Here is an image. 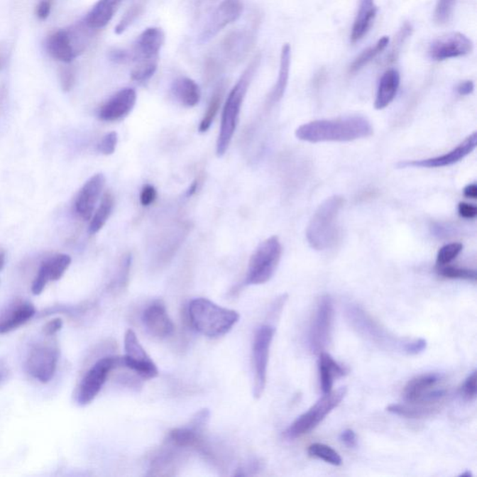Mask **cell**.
I'll use <instances>...</instances> for the list:
<instances>
[{"label": "cell", "mask_w": 477, "mask_h": 477, "mask_svg": "<svg viewBox=\"0 0 477 477\" xmlns=\"http://www.w3.org/2000/svg\"><path fill=\"white\" fill-rule=\"evenodd\" d=\"M438 274L444 278L451 280H464V281L476 282V271L470 268L453 266L438 267Z\"/></svg>", "instance_id": "36"}, {"label": "cell", "mask_w": 477, "mask_h": 477, "mask_svg": "<svg viewBox=\"0 0 477 477\" xmlns=\"http://www.w3.org/2000/svg\"><path fill=\"white\" fill-rule=\"evenodd\" d=\"M411 33H412V26H411L410 23H405L400 29V31L398 32V37H396V43H395V46H393L392 52L388 55V64L396 61L402 43H404L405 40L410 37Z\"/></svg>", "instance_id": "41"}, {"label": "cell", "mask_w": 477, "mask_h": 477, "mask_svg": "<svg viewBox=\"0 0 477 477\" xmlns=\"http://www.w3.org/2000/svg\"><path fill=\"white\" fill-rule=\"evenodd\" d=\"M35 314V307L31 303L16 304L0 318V334L11 332L22 327Z\"/></svg>", "instance_id": "25"}, {"label": "cell", "mask_w": 477, "mask_h": 477, "mask_svg": "<svg viewBox=\"0 0 477 477\" xmlns=\"http://www.w3.org/2000/svg\"><path fill=\"white\" fill-rule=\"evenodd\" d=\"M347 322L360 336L385 351L417 356L426 350L427 341L423 339H402L389 332L374 320L365 309L357 305H349L345 309Z\"/></svg>", "instance_id": "1"}, {"label": "cell", "mask_w": 477, "mask_h": 477, "mask_svg": "<svg viewBox=\"0 0 477 477\" xmlns=\"http://www.w3.org/2000/svg\"><path fill=\"white\" fill-rule=\"evenodd\" d=\"M261 55H256L253 59L244 72L241 74L236 85L229 92L228 99H226L225 106H224L221 126H220L219 138H217L216 142V155L219 157H222L231 145L232 137H234L235 131L237 129L238 117H240L244 97H246V92L248 91L250 83L255 76L256 71L261 64Z\"/></svg>", "instance_id": "4"}, {"label": "cell", "mask_w": 477, "mask_h": 477, "mask_svg": "<svg viewBox=\"0 0 477 477\" xmlns=\"http://www.w3.org/2000/svg\"><path fill=\"white\" fill-rule=\"evenodd\" d=\"M389 43L390 38L385 35V37L380 38V40L377 41V43L374 44V46L368 47V49L363 50L359 56H357L356 59L354 60L353 64L351 65L350 72L356 73L362 70V68L365 67L373 59H375L378 55H380V53L386 49Z\"/></svg>", "instance_id": "31"}, {"label": "cell", "mask_w": 477, "mask_h": 477, "mask_svg": "<svg viewBox=\"0 0 477 477\" xmlns=\"http://www.w3.org/2000/svg\"><path fill=\"white\" fill-rule=\"evenodd\" d=\"M3 64H4V59H3V56L0 55V70H1Z\"/></svg>", "instance_id": "57"}, {"label": "cell", "mask_w": 477, "mask_h": 477, "mask_svg": "<svg viewBox=\"0 0 477 477\" xmlns=\"http://www.w3.org/2000/svg\"><path fill=\"white\" fill-rule=\"evenodd\" d=\"M136 62V65L131 73V77L134 82H145L154 76L159 59L141 60Z\"/></svg>", "instance_id": "35"}, {"label": "cell", "mask_w": 477, "mask_h": 477, "mask_svg": "<svg viewBox=\"0 0 477 477\" xmlns=\"http://www.w3.org/2000/svg\"><path fill=\"white\" fill-rule=\"evenodd\" d=\"M143 324L152 336L165 339L175 331V324L167 312L163 301L157 300L143 312Z\"/></svg>", "instance_id": "19"}, {"label": "cell", "mask_w": 477, "mask_h": 477, "mask_svg": "<svg viewBox=\"0 0 477 477\" xmlns=\"http://www.w3.org/2000/svg\"><path fill=\"white\" fill-rule=\"evenodd\" d=\"M456 0H437L434 9V21L438 25H445L449 22L454 11Z\"/></svg>", "instance_id": "40"}, {"label": "cell", "mask_w": 477, "mask_h": 477, "mask_svg": "<svg viewBox=\"0 0 477 477\" xmlns=\"http://www.w3.org/2000/svg\"><path fill=\"white\" fill-rule=\"evenodd\" d=\"M341 442L344 444L346 446L348 447H354L357 444V438L356 432L351 429H347V430L343 431L341 432V437H339Z\"/></svg>", "instance_id": "51"}, {"label": "cell", "mask_w": 477, "mask_h": 477, "mask_svg": "<svg viewBox=\"0 0 477 477\" xmlns=\"http://www.w3.org/2000/svg\"><path fill=\"white\" fill-rule=\"evenodd\" d=\"M53 0H40L35 8V15L40 20H45L49 17L50 11H52Z\"/></svg>", "instance_id": "47"}, {"label": "cell", "mask_w": 477, "mask_h": 477, "mask_svg": "<svg viewBox=\"0 0 477 477\" xmlns=\"http://www.w3.org/2000/svg\"><path fill=\"white\" fill-rule=\"evenodd\" d=\"M125 354L122 356L124 368L138 375L144 380L156 378L159 371L147 351L140 344L136 334L133 330H128L124 338Z\"/></svg>", "instance_id": "12"}, {"label": "cell", "mask_w": 477, "mask_h": 477, "mask_svg": "<svg viewBox=\"0 0 477 477\" xmlns=\"http://www.w3.org/2000/svg\"><path fill=\"white\" fill-rule=\"evenodd\" d=\"M48 53L52 57L64 62H72L76 57L71 38L65 30H58L48 38L46 43Z\"/></svg>", "instance_id": "24"}, {"label": "cell", "mask_w": 477, "mask_h": 477, "mask_svg": "<svg viewBox=\"0 0 477 477\" xmlns=\"http://www.w3.org/2000/svg\"><path fill=\"white\" fill-rule=\"evenodd\" d=\"M223 92L224 89L222 87L217 89V91L214 92L210 103H209L207 111L202 118L201 124H199V132L205 133L210 129L211 125L213 124L214 119L219 112L220 106H221Z\"/></svg>", "instance_id": "34"}, {"label": "cell", "mask_w": 477, "mask_h": 477, "mask_svg": "<svg viewBox=\"0 0 477 477\" xmlns=\"http://www.w3.org/2000/svg\"><path fill=\"white\" fill-rule=\"evenodd\" d=\"M124 368L122 357L106 356L98 360L80 381L77 390V402L80 405H87L94 400L102 390L110 372Z\"/></svg>", "instance_id": "8"}, {"label": "cell", "mask_w": 477, "mask_h": 477, "mask_svg": "<svg viewBox=\"0 0 477 477\" xmlns=\"http://www.w3.org/2000/svg\"><path fill=\"white\" fill-rule=\"evenodd\" d=\"M60 80H61L62 91H71L75 84V73L72 68H62L61 72H60Z\"/></svg>", "instance_id": "45"}, {"label": "cell", "mask_w": 477, "mask_h": 477, "mask_svg": "<svg viewBox=\"0 0 477 477\" xmlns=\"http://www.w3.org/2000/svg\"><path fill=\"white\" fill-rule=\"evenodd\" d=\"M346 395H347V388L346 387H341L336 390H331L330 393H324V395L309 410L298 417L283 432V435H285L286 439L294 440L314 430L335 408L339 407L343 399L345 398Z\"/></svg>", "instance_id": "7"}, {"label": "cell", "mask_w": 477, "mask_h": 477, "mask_svg": "<svg viewBox=\"0 0 477 477\" xmlns=\"http://www.w3.org/2000/svg\"><path fill=\"white\" fill-rule=\"evenodd\" d=\"M157 198V190L151 185H146L140 194V202L143 207H149Z\"/></svg>", "instance_id": "46"}, {"label": "cell", "mask_w": 477, "mask_h": 477, "mask_svg": "<svg viewBox=\"0 0 477 477\" xmlns=\"http://www.w3.org/2000/svg\"><path fill=\"white\" fill-rule=\"evenodd\" d=\"M131 265H132V256H125L124 258L122 259L121 267H119L117 279H116L114 283H113L114 288L122 290V289L128 285Z\"/></svg>", "instance_id": "42"}, {"label": "cell", "mask_w": 477, "mask_h": 477, "mask_svg": "<svg viewBox=\"0 0 477 477\" xmlns=\"http://www.w3.org/2000/svg\"><path fill=\"white\" fill-rule=\"evenodd\" d=\"M473 49V41L469 38L462 33L452 32L432 41L428 53L434 61H446L469 55Z\"/></svg>", "instance_id": "14"}, {"label": "cell", "mask_w": 477, "mask_h": 477, "mask_svg": "<svg viewBox=\"0 0 477 477\" xmlns=\"http://www.w3.org/2000/svg\"><path fill=\"white\" fill-rule=\"evenodd\" d=\"M372 134L371 121L362 116L317 119L301 125L296 131L297 139L309 143L351 142Z\"/></svg>", "instance_id": "2"}, {"label": "cell", "mask_w": 477, "mask_h": 477, "mask_svg": "<svg viewBox=\"0 0 477 477\" xmlns=\"http://www.w3.org/2000/svg\"><path fill=\"white\" fill-rule=\"evenodd\" d=\"M121 0H98L86 16L85 23L89 28L101 29L109 25Z\"/></svg>", "instance_id": "26"}, {"label": "cell", "mask_w": 477, "mask_h": 477, "mask_svg": "<svg viewBox=\"0 0 477 477\" xmlns=\"http://www.w3.org/2000/svg\"><path fill=\"white\" fill-rule=\"evenodd\" d=\"M344 199L333 196L319 205L306 231L307 241L312 248L324 251L335 246L339 237L338 217Z\"/></svg>", "instance_id": "5"}, {"label": "cell", "mask_w": 477, "mask_h": 477, "mask_svg": "<svg viewBox=\"0 0 477 477\" xmlns=\"http://www.w3.org/2000/svg\"><path fill=\"white\" fill-rule=\"evenodd\" d=\"M164 41H165V34L163 29L159 28L145 29L137 38L133 50L131 53L132 61L159 59L160 50L163 46Z\"/></svg>", "instance_id": "20"}, {"label": "cell", "mask_w": 477, "mask_h": 477, "mask_svg": "<svg viewBox=\"0 0 477 477\" xmlns=\"http://www.w3.org/2000/svg\"><path fill=\"white\" fill-rule=\"evenodd\" d=\"M291 67V47L290 45L286 43L283 45L281 52V57H280V68L278 79L275 83V86L270 95V102L275 104L282 99L283 94H285L286 87H287L289 73H290Z\"/></svg>", "instance_id": "28"}, {"label": "cell", "mask_w": 477, "mask_h": 477, "mask_svg": "<svg viewBox=\"0 0 477 477\" xmlns=\"http://www.w3.org/2000/svg\"><path fill=\"white\" fill-rule=\"evenodd\" d=\"M4 378V373H2V371H0V381Z\"/></svg>", "instance_id": "58"}, {"label": "cell", "mask_w": 477, "mask_h": 477, "mask_svg": "<svg viewBox=\"0 0 477 477\" xmlns=\"http://www.w3.org/2000/svg\"><path fill=\"white\" fill-rule=\"evenodd\" d=\"M110 59L111 61L118 62V64H124L129 61H132V55L131 53L126 52L124 50H115L110 53Z\"/></svg>", "instance_id": "50"}, {"label": "cell", "mask_w": 477, "mask_h": 477, "mask_svg": "<svg viewBox=\"0 0 477 477\" xmlns=\"http://www.w3.org/2000/svg\"><path fill=\"white\" fill-rule=\"evenodd\" d=\"M283 247L277 236L259 243L250 258L244 285H259L273 278L281 261Z\"/></svg>", "instance_id": "6"}, {"label": "cell", "mask_w": 477, "mask_h": 477, "mask_svg": "<svg viewBox=\"0 0 477 477\" xmlns=\"http://www.w3.org/2000/svg\"><path fill=\"white\" fill-rule=\"evenodd\" d=\"M377 13L378 8L374 0H360L359 9L351 28V43H357L368 34L374 23Z\"/></svg>", "instance_id": "22"}, {"label": "cell", "mask_w": 477, "mask_h": 477, "mask_svg": "<svg viewBox=\"0 0 477 477\" xmlns=\"http://www.w3.org/2000/svg\"><path fill=\"white\" fill-rule=\"evenodd\" d=\"M172 92L179 102L187 107L195 106L201 100V89L190 77H180L175 80L172 86Z\"/></svg>", "instance_id": "27"}, {"label": "cell", "mask_w": 477, "mask_h": 477, "mask_svg": "<svg viewBox=\"0 0 477 477\" xmlns=\"http://www.w3.org/2000/svg\"><path fill=\"white\" fill-rule=\"evenodd\" d=\"M459 214L464 219H472L477 216V208L476 205L461 202L459 204Z\"/></svg>", "instance_id": "48"}, {"label": "cell", "mask_w": 477, "mask_h": 477, "mask_svg": "<svg viewBox=\"0 0 477 477\" xmlns=\"http://www.w3.org/2000/svg\"><path fill=\"white\" fill-rule=\"evenodd\" d=\"M187 319L197 332L211 339L220 338L240 320V314L234 309L223 308L207 298H195L187 308Z\"/></svg>", "instance_id": "3"}, {"label": "cell", "mask_w": 477, "mask_h": 477, "mask_svg": "<svg viewBox=\"0 0 477 477\" xmlns=\"http://www.w3.org/2000/svg\"><path fill=\"white\" fill-rule=\"evenodd\" d=\"M472 476V473H471L470 471H466V472L461 473L460 477H471Z\"/></svg>", "instance_id": "56"}, {"label": "cell", "mask_w": 477, "mask_h": 477, "mask_svg": "<svg viewBox=\"0 0 477 477\" xmlns=\"http://www.w3.org/2000/svg\"><path fill=\"white\" fill-rule=\"evenodd\" d=\"M136 92L133 89H122L100 107L98 118L107 122L119 121L130 114L136 106Z\"/></svg>", "instance_id": "17"}, {"label": "cell", "mask_w": 477, "mask_h": 477, "mask_svg": "<svg viewBox=\"0 0 477 477\" xmlns=\"http://www.w3.org/2000/svg\"><path fill=\"white\" fill-rule=\"evenodd\" d=\"M476 142L477 134L475 132L468 136L457 148L452 149L451 151L447 152L446 154L430 158V159L401 162L398 164V168H408V167H414V168H439V167L452 165V164L461 162L465 157L472 153L476 148Z\"/></svg>", "instance_id": "16"}, {"label": "cell", "mask_w": 477, "mask_h": 477, "mask_svg": "<svg viewBox=\"0 0 477 477\" xmlns=\"http://www.w3.org/2000/svg\"><path fill=\"white\" fill-rule=\"evenodd\" d=\"M118 140V133L116 132H110L106 134L97 146L98 151L101 154L106 155V156L112 155L117 148Z\"/></svg>", "instance_id": "43"}, {"label": "cell", "mask_w": 477, "mask_h": 477, "mask_svg": "<svg viewBox=\"0 0 477 477\" xmlns=\"http://www.w3.org/2000/svg\"><path fill=\"white\" fill-rule=\"evenodd\" d=\"M400 74L398 70H389L380 77L374 106L377 110L386 109L395 99L400 86Z\"/></svg>", "instance_id": "23"}, {"label": "cell", "mask_w": 477, "mask_h": 477, "mask_svg": "<svg viewBox=\"0 0 477 477\" xmlns=\"http://www.w3.org/2000/svg\"><path fill=\"white\" fill-rule=\"evenodd\" d=\"M249 37H244L243 33H234L229 38H226L225 41V50L226 55L232 56L234 58H237L246 53V47L249 45V41L246 38Z\"/></svg>", "instance_id": "37"}, {"label": "cell", "mask_w": 477, "mask_h": 477, "mask_svg": "<svg viewBox=\"0 0 477 477\" xmlns=\"http://www.w3.org/2000/svg\"><path fill=\"white\" fill-rule=\"evenodd\" d=\"M62 327V319H53V320L48 322V323L45 324L43 328V333L48 336L55 335L58 331L61 330Z\"/></svg>", "instance_id": "49"}, {"label": "cell", "mask_w": 477, "mask_h": 477, "mask_svg": "<svg viewBox=\"0 0 477 477\" xmlns=\"http://www.w3.org/2000/svg\"><path fill=\"white\" fill-rule=\"evenodd\" d=\"M318 371L321 390L323 393H330L332 390L334 381L347 375V371L344 366L339 365L326 351L319 353Z\"/></svg>", "instance_id": "21"}, {"label": "cell", "mask_w": 477, "mask_h": 477, "mask_svg": "<svg viewBox=\"0 0 477 477\" xmlns=\"http://www.w3.org/2000/svg\"><path fill=\"white\" fill-rule=\"evenodd\" d=\"M441 405L427 404H393L387 407L390 413L395 415L408 417V419H422L434 415L440 410Z\"/></svg>", "instance_id": "29"}, {"label": "cell", "mask_w": 477, "mask_h": 477, "mask_svg": "<svg viewBox=\"0 0 477 477\" xmlns=\"http://www.w3.org/2000/svg\"><path fill=\"white\" fill-rule=\"evenodd\" d=\"M462 395L468 400H475L477 393V375L476 371L471 373L469 377L465 380L461 388Z\"/></svg>", "instance_id": "44"}, {"label": "cell", "mask_w": 477, "mask_h": 477, "mask_svg": "<svg viewBox=\"0 0 477 477\" xmlns=\"http://www.w3.org/2000/svg\"><path fill=\"white\" fill-rule=\"evenodd\" d=\"M464 195L468 199L477 198V186L476 184H470L464 187Z\"/></svg>", "instance_id": "53"}, {"label": "cell", "mask_w": 477, "mask_h": 477, "mask_svg": "<svg viewBox=\"0 0 477 477\" xmlns=\"http://www.w3.org/2000/svg\"><path fill=\"white\" fill-rule=\"evenodd\" d=\"M59 349L53 342H41L30 351L26 371L41 383L52 380L57 368Z\"/></svg>", "instance_id": "11"}, {"label": "cell", "mask_w": 477, "mask_h": 477, "mask_svg": "<svg viewBox=\"0 0 477 477\" xmlns=\"http://www.w3.org/2000/svg\"><path fill=\"white\" fill-rule=\"evenodd\" d=\"M475 89V84L472 80H466V82H461L458 86L457 91L461 95H469L472 94Z\"/></svg>", "instance_id": "52"}, {"label": "cell", "mask_w": 477, "mask_h": 477, "mask_svg": "<svg viewBox=\"0 0 477 477\" xmlns=\"http://www.w3.org/2000/svg\"><path fill=\"white\" fill-rule=\"evenodd\" d=\"M106 177L103 174L92 175L77 194L75 209L77 214L84 220L92 219V214L102 193Z\"/></svg>", "instance_id": "18"}, {"label": "cell", "mask_w": 477, "mask_h": 477, "mask_svg": "<svg viewBox=\"0 0 477 477\" xmlns=\"http://www.w3.org/2000/svg\"><path fill=\"white\" fill-rule=\"evenodd\" d=\"M197 189H198V180H194L192 182V184L190 185L189 190H187L186 195L187 197H192L197 192Z\"/></svg>", "instance_id": "54"}, {"label": "cell", "mask_w": 477, "mask_h": 477, "mask_svg": "<svg viewBox=\"0 0 477 477\" xmlns=\"http://www.w3.org/2000/svg\"><path fill=\"white\" fill-rule=\"evenodd\" d=\"M113 208H114V197L111 192H107L104 194L102 201L94 216H92L91 223H89V232L91 234H97L106 225L107 220L111 216Z\"/></svg>", "instance_id": "30"}, {"label": "cell", "mask_w": 477, "mask_h": 477, "mask_svg": "<svg viewBox=\"0 0 477 477\" xmlns=\"http://www.w3.org/2000/svg\"><path fill=\"white\" fill-rule=\"evenodd\" d=\"M144 9L145 6L143 3H136V4L130 7L129 10L125 13L121 21H119L118 26H116V34L121 35L122 33L126 31V30L130 28V26H132L133 22H136L137 18L142 14Z\"/></svg>", "instance_id": "38"}, {"label": "cell", "mask_w": 477, "mask_h": 477, "mask_svg": "<svg viewBox=\"0 0 477 477\" xmlns=\"http://www.w3.org/2000/svg\"><path fill=\"white\" fill-rule=\"evenodd\" d=\"M243 11V0H223L212 14L207 26L199 35L201 43H208L229 23H234Z\"/></svg>", "instance_id": "15"}, {"label": "cell", "mask_w": 477, "mask_h": 477, "mask_svg": "<svg viewBox=\"0 0 477 477\" xmlns=\"http://www.w3.org/2000/svg\"><path fill=\"white\" fill-rule=\"evenodd\" d=\"M308 454L312 458L319 459L327 462L334 466H339L342 464L341 455L332 447L324 445V444L314 443L312 444L308 449Z\"/></svg>", "instance_id": "33"}, {"label": "cell", "mask_w": 477, "mask_h": 477, "mask_svg": "<svg viewBox=\"0 0 477 477\" xmlns=\"http://www.w3.org/2000/svg\"><path fill=\"white\" fill-rule=\"evenodd\" d=\"M275 328L262 326L256 331L253 343V396L261 398L267 384L268 363Z\"/></svg>", "instance_id": "9"}, {"label": "cell", "mask_w": 477, "mask_h": 477, "mask_svg": "<svg viewBox=\"0 0 477 477\" xmlns=\"http://www.w3.org/2000/svg\"><path fill=\"white\" fill-rule=\"evenodd\" d=\"M71 258L65 253H59L45 261L43 267L49 281H58L64 275L71 264Z\"/></svg>", "instance_id": "32"}, {"label": "cell", "mask_w": 477, "mask_h": 477, "mask_svg": "<svg viewBox=\"0 0 477 477\" xmlns=\"http://www.w3.org/2000/svg\"><path fill=\"white\" fill-rule=\"evenodd\" d=\"M334 304L332 298L324 295L318 301L311 327L308 341L312 353H320L327 348L332 336Z\"/></svg>", "instance_id": "10"}, {"label": "cell", "mask_w": 477, "mask_h": 477, "mask_svg": "<svg viewBox=\"0 0 477 477\" xmlns=\"http://www.w3.org/2000/svg\"><path fill=\"white\" fill-rule=\"evenodd\" d=\"M462 249H464V246L461 243H449L441 247L437 256V267L449 265L450 262L454 261L460 255Z\"/></svg>", "instance_id": "39"}, {"label": "cell", "mask_w": 477, "mask_h": 477, "mask_svg": "<svg viewBox=\"0 0 477 477\" xmlns=\"http://www.w3.org/2000/svg\"><path fill=\"white\" fill-rule=\"evenodd\" d=\"M5 265V253L0 250V271L3 270Z\"/></svg>", "instance_id": "55"}, {"label": "cell", "mask_w": 477, "mask_h": 477, "mask_svg": "<svg viewBox=\"0 0 477 477\" xmlns=\"http://www.w3.org/2000/svg\"><path fill=\"white\" fill-rule=\"evenodd\" d=\"M439 381V375L432 373L412 378L408 381L402 393L405 402L411 404H442L447 392L444 389H435Z\"/></svg>", "instance_id": "13"}]
</instances>
